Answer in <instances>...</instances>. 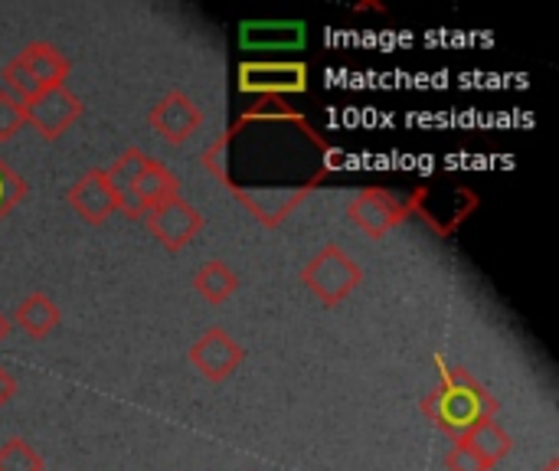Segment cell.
<instances>
[{
	"label": "cell",
	"instance_id": "cell-1",
	"mask_svg": "<svg viewBox=\"0 0 559 471\" xmlns=\"http://www.w3.org/2000/svg\"><path fill=\"white\" fill-rule=\"evenodd\" d=\"M200 161L249 216L278 229L344 157L301 111L272 95L216 134Z\"/></svg>",
	"mask_w": 559,
	"mask_h": 471
},
{
	"label": "cell",
	"instance_id": "cell-2",
	"mask_svg": "<svg viewBox=\"0 0 559 471\" xmlns=\"http://www.w3.org/2000/svg\"><path fill=\"white\" fill-rule=\"evenodd\" d=\"M436 367H439V384L423 397L419 410L439 433L459 443L478 423H488L501 413V400L465 367L449 364L442 354H436Z\"/></svg>",
	"mask_w": 559,
	"mask_h": 471
},
{
	"label": "cell",
	"instance_id": "cell-3",
	"mask_svg": "<svg viewBox=\"0 0 559 471\" xmlns=\"http://www.w3.org/2000/svg\"><path fill=\"white\" fill-rule=\"evenodd\" d=\"M69 75V59L46 39H36L29 46H23L7 66H3V82L7 92L16 95L20 102H29L33 95L66 85Z\"/></svg>",
	"mask_w": 559,
	"mask_h": 471
},
{
	"label": "cell",
	"instance_id": "cell-4",
	"mask_svg": "<svg viewBox=\"0 0 559 471\" xmlns=\"http://www.w3.org/2000/svg\"><path fill=\"white\" fill-rule=\"evenodd\" d=\"M301 285L324 305V308H337L344 298H350L360 285H364V269L360 262L341 249L337 243H328L324 249H318L305 269H301Z\"/></svg>",
	"mask_w": 559,
	"mask_h": 471
},
{
	"label": "cell",
	"instance_id": "cell-5",
	"mask_svg": "<svg viewBox=\"0 0 559 471\" xmlns=\"http://www.w3.org/2000/svg\"><path fill=\"white\" fill-rule=\"evenodd\" d=\"M406 203H409V213H416L429 229H436L445 239L468 220V213L478 207V197L465 187L436 190L423 184L419 190H413V197H406Z\"/></svg>",
	"mask_w": 559,
	"mask_h": 471
},
{
	"label": "cell",
	"instance_id": "cell-6",
	"mask_svg": "<svg viewBox=\"0 0 559 471\" xmlns=\"http://www.w3.org/2000/svg\"><path fill=\"white\" fill-rule=\"evenodd\" d=\"M409 216V203L396 197L386 187H364L350 203H347V220L367 236V239H383L390 229H396Z\"/></svg>",
	"mask_w": 559,
	"mask_h": 471
},
{
	"label": "cell",
	"instance_id": "cell-7",
	"mask_svg": "<svg viewBox=\"0 0 559 471\" xmlns=\"http://www.w3.org/2000/svg\"><path fill=\"white\" fill-rule=\"evenodd\" d=\"M23 111H26V125L43 141H56L82 118V98L69 92L66 85H56L23 102Z\"/></svg>",
	"mask_w": 559,
	"mask_h": 471
},
{
	"label": "cell",
	"instance_id": "cell-8",
	"mask_svg": "<svg viewBox=\"0 0 559 471\" xmlns=\"http://www.w3.org/2000/svg\"><path fill=\"white\" fill-rule=\"evenodd\" d=\"M144 223L151 229V236L167 249V252H180L183 246H190L200 229H203V213L187 203L183 197H170L157 207H151L144 213Z\"/></svg>",
	"mask_w": 559,
	"mask_h": 471
},
{
	"label": "cell",
	"instance_id": "cell-9",
	"mask_svg": "<svg viewBox=\"0 0 559 471\" xmlns=\"http://www.w3.org/2000/svg\"><path fill=\"white\" fill-rule=\"evenodd\" d=\"M236 85L246 95L282 98V95L308 89V66L305 62H242Z\"/></svg>",
	"mask_w": 559,
	"mask_h": 471
},
{
	"label": "cell",
	"instance_id": "cell-10",
	"mask_svg": "<svg viewBox=\"0 0 559 471\" xmlns=\"http://www.w3.org/2000/svg\"><path fill=\"white\" fill-rule=\"evenodd\" d=\"M147 125L151 131L167 141V144H183L190 141L200 128H203V108L187 95V92H167L147 115Z\"/></svg>",
	"mask_w": 559,
	"mask_h": 471
},
{
	"label": "cell",
	"instance_id": "cell-11",
	"mask_svg": "<svg viewBox=\"0 0 559 471\" xmlns=\"http://www.w3.org/2000/svg\"><path fill=\"white\" fill-rule=\"evenodd\" d=\"M190 364L210 380V384H223V380H229L236 370H239V364H242V348L233 341V334L229 331H223V328H210V331H203L197 341H193V348H190Z\"/></svg>",
	"mask_w": 559,
	"mask_h": 471
},
{
	"label": "cell",
	"instance_id": "cell-12",
	"mask_svg": "<svg viewBox=\"0 0 559 471\" xmlns=\"http://www.w3.org/2000/svg\"><path fill=\"white\" fill-rule=\"evenodd\" d=\"M147 164V154L141 148H124L111 167L105 170V180H108V190L115 197V213L128 216V220H144V207L138 203L134 197V187H138V174L141 167Z\"/></svg>",
	"mask_w": 559,
	"mask_h": 471
},
{
	"label": "cell",
	"instance_id": "cell-13",
	"mask_svg": "<svg viewBox=\"0 0 559 471\" xmlns=\"http://www.w3.org/2000/svg\"><path fill=\"white\" fill-rule=\"evenodd\" d=\"M66 200L79 213V220H85L88 226H102L115 213V197L108 190V180H105V170L102 167H92L88 174H82L66 190Z\"/></svg>",
	"mask_w": 559,
	"mask_h": 471
},
{
	"label": "cell",
	"instance_id": "cell-14",
	"mask_svg": "<svg viewBox=\"0 0 559 471\" xmlns=\"http://www.w3.org/2000/svg\"><path fill=\"white\" fill-rule=\"evenodd\" d=\"M13 325H16L26 338H33V341H46V338L56 331V325H59V308H56V302H52L46 292H29V295L16 305Z\"/></svg>",
	"mask_w": 559,
	"mask_h": 471
},
{
	"label": "cell",
	"instance_id": "cell-15",
	"mask_svg": "<svg viewBox=\"0 0 559 471\" xmlns=\"http://www.w3.org/2000/svg\"><path fill=\"white\" fill-rule=\"evenodd\" d=\"M134 197H138V203L144 207V213H147L151 207H157V203H164V200H170V197H180V177H177L174 170H167L160 161L147 157V164H144L141 174H138Z\"/></svg>",
	"mask_w": 559,
	"mask_h": 471
},
{
	"label": "cell",
	"instance_id": "cell-16",
	"mask_svg": "<svg viewBox=\"0 0 559 471\" xmlns=\"http://www.w3.org/2000/svg\"><path fill=\"white\" fill-rule=\"evenodd\" d=\"M193 289L200 292L203 302H210V305H226V302L236 295V289H239V275H236L226 262L210 259V262H203V266L197 269Z\"/></svg>",
	"mask_w": 559,
	"mask_h": 471
},
{
	"label": "cell",
	"instance_id": "cell-17",
	"mask_svg": "<svg viewBox=\"0 0 559 471\" xmlns=\"http://www.w3.org/2000/svg\"><path fill=\"white\" fill-rule=\"evenodd\" d=\"M459 443H465V446H472L491 469L501 462V459H508L511 456V449H514V439L495 423V420H488V423H478L465 439H459Z\"/></svg>",
	"mask_w": 559,
	"mask_h": 471
},
{
	"label": "cell",
	"instance_id": "cell-18",
	"mask_svg": "<svg viewBox=\"0 0 559 471\" xmlns=\"http://www.w3.org/2000/svg\"><path fill=\"white\" fill-rule=\"evenodd\" d=\"M43 456L26 439H7L0 446V471H43Z\"/></svg>",
	"mask_w": 559,
	"mask_h": 471
},
{
	"label": "cell",
	"instance_id": "cell-19",
	"mask_svg": "<svg viewBox=\"0 0 559 471\" xmlns=\"http://www.w3.org/2000/svg\"><path fill=\"white\" fill-rule=\"evenodd\" d=\"M26 200V180L0 157V220Z\"/></svg>",
	"mask_w": 559,
	"mask_h": 471
},
{
	"label": "cell",
	"instance_id": "cell-20",
	"mask_svg": "<svg viewBox=\"0 0 559 471\" xmlns=\"http://www.w3.org/2000/svg\"><path fill=\"white\" fill-rule=\"evenodd\" d=\"M26 125V111L23 102L16 95H10L7 89H0V144L16 138Z\"/></svg>",
	"mask_w": 559,
	"mask_h": 471
},
{
	"label": "cell",
	"instance_id": "cell-21",
	"mask_svg": "<svg viewBox=\"0 0 559 471\" xmlns=\"http://www.w3.org/2000/svg\"><path fill=\"white\" fill-rule=\"evenodd\" d=\"M445 469L449 471H491V466L465 443H455L445 456Z\"/></svg>",
	"mask_w": 559,
	"mask_h": 471
},
{
	"label": "cell",
	"instance_id": "cell-22",
	"mask_svg": "<svg viewBox=\"0 0 559 471\" xmlns=\"http://www.w3.org/2000/svg\"><path fill=\"white\" fill-rule=\"evenodd\" d=\"M13 397H16V380L0 367V407H7Z\"/></svg>",
	"mask_w": 559,
	"mask_h": 471
},
{
	"label": "cell",
	"instance_id": "cell-23",
	"mask_svg": "<svg viewBox=\"0 0 559 471\" xmlns=\"http://www.w3.org/2000/svg\"><path fill=\"white\" fill-rule=\"evenodd\" d=\"M7 334H10V318H7V315L0 311V344L7 341Z\"/></svg>",
	"mask_w": 559,
	"mask_h": 471
},
{
	"label": "cell",
	"instance_id": "cell-24",
	"mask_svg": "<svg viewBox=\"0 0 559 471\" xmlns=\"http://www.w3.org/2000/svg\"><path fill=\"white\" fill-rule=\"evenodd\" d=\"M540 471H559V459H550V462H547Z\"/></svg>",
	"mask_w": 559,
	"mask_h": 471
}]
</instances>
